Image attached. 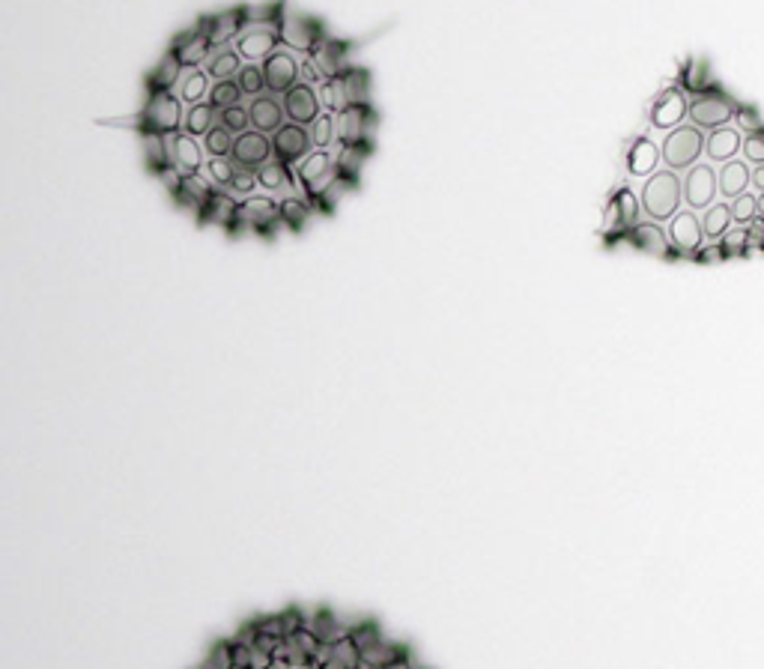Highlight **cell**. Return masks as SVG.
I'll use <instances>...</instances> for the list:
<instances>
[{
  "instance_id": "6da1fadb",
  "label": "cell",
  "mask_w": 764,
  "mask_h": 669,
  "mask_svg": "<svg viewBox=\"0 0 764 669\" xmlns=\"http://www.w3.org/2000/svg\"><path fill=\"white\" fill-rule=\"evenodd\" d=\"M675 84L684 87L687 99H690V123L699 126L702 132H714L723 129L729 123L738 120V114L744 111V99H738L711 69V63L705 57H684L678 72H675Z\"/></svg>"
},
{
  "instance_id": "7a4b0ae2",
  "label": "cell",
  "mask_w": 764,
  "mask_h": 669,
  "mask_svg": "<svg viewBox=\"0 0 764 669\" xmlns=\"http://www.w3.org/2000/svg\"><path fill=\"white\" fill-rule=\"evenodd\" d=\"M183 102L177 93H156V96H147V102L141 105V111L135 114H126V117H102L96 120V126H105V129H129V132H138L141 138L144 135H174L183 129Z\"/></svg>"
},
{
  "instance_id": "3957f363",
  "label": "cell",
  "mask_w": 764,
  "mask_h": 669,
  "mask_svg": "<svg viewBox=\"0 0 764 669\" xmlns=\"http://www.w3.org/2000/svg\"><path fill=\"white\" fill-rule=\"evenodd\" d=\"M639 204H642V216L648 222H672L684 210V180H681V174L669 171V168L654 171L645 180V186L639 189Z\"/></svg>"
},
{
  "instance_id": "277c9868",
  "label": "cell",
  "mask_w": 764,
  "mask_h": 669,
  "mask_svg": "<svg viewBox=\"0 0 764 669\" xmlns=\"http://www.w3.org/2000/svg\"><path fill=\"white\" fill-rule=\"evenodd\" d=\"M642 219H645V216H642L639 195H636L627 183L615 186L612 195H609V201H606V207H603V227H600L603 245H606V248L621 245L624 233H627L633 224L642 222Z\"/></svg>"
},
{
  "instance_id": "5b68a950",
  "label": "cell",
  "mask_w": 764,
  "mask_h": 669,
  "mask_svg": "<svg viewBox=\"0 0 764 669\" xmlns=\"http://www.w3.org/2000/svg\"><path fill=\"white\" fill-rule=\"evenodd\" d=\"M705 141L708 132H702L699 126H693L690 120L672 132H666V138L660 141V153H663V165L669 171L684 174L687 168L699 165V159L705 156Z\"/></svg>"
},
{
  "instance_id": "8992f818",
  "label": "cell",
  "mask_w": 764,
  "mask_h": 669,
  "mask_svg": "<svg viewBox=\"0 0 764 669\" xmlns=\"http://www.w3.org/2000/svg\"><path fill=\"white\" fill-rule=\"evenodd\" d=\"M380 111L365 102V105H350L338 114V144L344 147H365L377 150V129H380Z\"/></svg>"
},
{
  "instance_id": "52a82bcc",
  "label": "cell",
  "mask_w": 764,
  "mask_h": 669,
  "mask_svg": "<svg viewBox=\"0 0 764 669\" xmlns=\"http://www.w3.org/2000/svg\"><path fill=\"white\" fill-rule=\"evenodd\" d=\"M684 180V210L702 216L708 213L714 204H720V180H717V168L711 162H699L693 168H687L681 174ZM729 204V201H726Z\"/></svg>"
},
{
  "instance_id": "ba28073f",
  "label": "cell",
  "mask_w": 764,
  "mask_h": 669,
  "mask_svg": "<svg viewBox=\"0 0 764 669\" xmlns=\"http://www.w3.org/2000/svg\"><path fill=\"white\" fill-rule=\"evenodd\" d=\"M281 45H287V48H296V51H302V54H308L311 57V51L329 36V30H326V21L323 18H317V15H311V12H302V9H296V6H287V12H284V24H281Z\"/></svg>"
},
{
  "instance_id": "9c48e42d",
  "label": "cell",
  "mask_w": 764,
  "mask_h": 669,
  "mask_svg": "<svg viewBox=\"0 0 764 669\" xmlns=\"http://www.w3.org/2000/svg\"><path fill=\"white\" fill-rule=\"evenodd\" d=\"M380 33H371V36H365V39H344V36H326L314 51H311V63L320 69V75L323 78H335V75H341L347 66H353L350 63V57L362 48V45H368L371 39H377Z\"/></svg>"
},
{
  "instance_id": "30bf717a",
  "label": "cell",
  "mask_w": 764,
  "mask_h": 669,
  "mask_svg": "<svg viewBox=\"0 0 764 669\" xmlns=\"http://www.w3.org/2000/svg\"><path fill=\"white\" fill-rule=\"evenodd\" d=\"M687 117H690V99H687L684 87L675 81L666 84L648 108V126L657 132H672V129L684 126Z\"/></svg>"
},
{
  "instance_id": "8fae6325",
  "label": "cell",
  "mask_w": 764,
  "mask_h": 669,
  "mask_svg": "<svg viewBox=\"0 0 764 669\" xmlns=\"http://www.w3.org/2000/svg\"><path fill=\"white\" fill-rule=\"evenodd\" d=\"M197 24H200V30L209 36V42L215 48L230 45V42H236L248 30V24H245V3L230 6V9H218V12H209V15H200Z\"/></svg>"
},
{
  "instance_id": "7c38bea8",
  "label": "cell",
  "mask_w": 764,
  "mask_h": 669,
  "mask_svg": "<svg viewBox=\"0 0 764 669\" xmlns=\"http://www.w3.org/2000/svg\"><path fill=\"white\" fill-rule=\"evenodd\" d=\"M281 222V210L272 198H260V195H248L245 201H239V227L254 230L257 236L272 239Z\"/></svg>"
},
{
  "instance_id": "4fadbf2b",
  "label": "cell",
  "mask_w": 764,
  "mask_h": 669,
  "mask_svg": "<svg viewBox=\"0 0 764 669\" xmlns=\"http://www.w3.org/2000/svg\"><path fill=\"white\" fill-rule=\"evenodd\" d=\"M660 162H663V153H660V144L651 141L648 132H639L627 141L624 147V171L630 177H639V180H648L654 171H660Z\"/></svg>"
},
{
  "instance_id": "5bb4252c",
  "label": "cell",
  "mask_w": 764,
  "mask_h": 669,
  "mask_svg": "<svg viewBox=\"0 0 764 669\" xmlns=\"http://www.w3.org/2000/svg\"><path fill=\"white\" fill-rule=\"evenodd\" d=\"M335 174H338V162H335L326 150H317V153H308V156L299 162L296 180H299V186L305 189L308 201H314V198L335 180Z\"/></svg>"
},
{
  "instance_id": "9a60e30c",
  "label": "cell",
  "mask_w": 764,
  "mask_h": 669,
  "mask_svg": "<svg viewBox=\"0 0 764 669\" xmlns=\"http://www.w3.org/2000/svg\"><path fill=\"white\" fill-rule=\"evenodd\" d=\"M242 640H248L254 646L257 655H272L281 643H287V634H284V622H281V613H269V616H257L251 619L242 631H239Z\"/></svg>"
},
{
  "instance_id": "2e32d148",
  "label": "cell",
  "mask_w": 764,
  "mask_h": 669,
  "mask_svg": "<svg viewBox=\"0 0 764 669\" xmlns=\"http://www.w3.org/2000/svg\"><path fill=\"white\" fill-rule=\"evenodd\" d=\"M168 51H171V54L183 63V69L189 72V69H197L200 63H206V60L212 57L215 45H212L209 36L200 30V24L194 21L189 30H183V33L174 36V42L168 45Z\"/></svg>"
},
{
  "instance_id": "e0dca14e",
  "label": "cell",
  "mask_w": 764,
  "mask_h": 669,
  "mask_svg": "<svg viewBox=\"0 0 764 669\" xmlns=\"http://www.w3.org/2000/svg\"><path fill=\"white\" fill-rule=\"evenodd\" d=\"M197 224H215V227H224L230 239H239L242 236V227H239V201L227 192H212L206 207L200 210L197 216Z\"/></svg>"
},
{
  "instance_id": "ac0fdd59",
  "label": "cell",
  "mask_w": 764,
  "mask_h": 669,
  "mask_svg": "<svg viewBox=\"0 0 764 669\" xmlns=\"http://www.w3.org/2000/svg\"><path fill=\"white\" fill-rule=\"evenodd\" d=\"M621 245H630V248H636V251H642V254H651V257H657V260H666V263H669V254H672L666 227L657 222H648V219L633 224V227L624 233Z\"/></svg>"
},
{
  "instance_id": "d6986e66",
  "label": "cell",
  "mask_w": 764,
  "mask_h": 669,
  "mask_svg": "<svg viewBox=\"0 0 764 669\" xmlns=\"http://www.w3.org/2000/svg\"><path fill=\"white\" fill-rule=\"evenodd\" d=\"M263 78H266V90L287 93L299 84L302 63H296V57L290 51H275L272 57L263 60Z\"/></svg>"
},
{
  "instance_id": "ffe728a7",
  "label": "cell",
  "mask_w": 764,
  "mask_h": 669,
  "mask_svg": "<svg viewBox=\"0 0 764 669\" xmlns=\"http://www.w3.org/2000/svg\"><path fill=\"white\" fill-rule=\"evenodd\" d=\"M741 147H744V129H741V120L723 126V129H714L708 132V141H705V159L711 165H726L732 159L741 156Z\"/></svg>"
},
{
  "instance_id": "44dd1931",
  "label": "cell",
  "mask_w": 764,
  "mask_h": 669,
  "mask_svg": "<svg viewBox=\"0 0 764 669\" xmlns=\"http://www.w3.org/2000/svg\"><path fill=\"white\" fill-rule=\"evenodd\" d=\"M311 135L305 132V126L299 123H290V126H281L275 135H272V156L284 165H293V162H302L308 153H311Z\"/></svg>"
},
{
  "instance_id": "7402d4cb",
  "label": "cell",
  "mask_w": 764,
  "mask_h": 669,
  "mask_svg": "<svg viewBox=\"0 0 764 669\" xmlns=\"http://www.w3.org/2000/svg\"><path fill=\"white\" fill-rule=\"evenodd\" d=\"M269 156H272V141H269L263 132L248 129L245 135L236 138L233 153H230V162H233L236 168H251V171H257V168H263V165L269 162Z\"/></svg>"
},
{
  "instance_id": "603a6c76",
  "label": "cell",
  "mask_w": 764,
  "mask_h": 669,
  "mask_svg": "<svg viewBox=\"0 0 764 669\" xmlns=\"http://www.w3.org/2000/svg\"><path fill=\"white\" fill-rule=\"evenodd\" d=\"M717 180H720V198L735 204L741 195L753 192V165L744 156H738L717 168Z\"/></svg>"
},
{
  "instance_id": "cb8c5ba5",
  "label": "cell",
  "mask_w": 764,
  "mask_h": 669,
  "mask_svg": "<svg viewBox=\"0 0 764 669\" xmlns=\"http://www.w3.org/2000/svg\"><path fill=\"white\" fill-rule=\"evenodd\" d=\"M359 189H362V174H350V171H341V168H338L335 180H332L314 201H308V204H311L314 213H320V216H335L338 204H341L347 195L359 192Z\"/></svg>"
},
{
  "instance_id": "d4e9b609",
  "label": "cell",
  "mask_w": 764,
  "mask_h": 669,
  "mask_svg": "<svg viewBox=\"0 0 764 669\" xmlns=\"http://www.w3.org/2000/svg\"><path fill=\"white\" fill-rule=\"evenodd\" d=\"M320 93L311 84H296L293 90L284 93V111L293 123L299 126H314V120L320 117Z\"/></svg>"
},
{
  "instance_id": "484cf974",
  "label": "cell",
  "mask_w": 764,
  "mask_h": 669,
  "mask_svg": "<svg viewBox=\"0 0 764 669\" xmlns=\"http://www.w3.org/2000/svg\"><path fill=\"white\" fill-rule=\"evenodd\" d=\"M168 150H171V159H174L177 171L191 174V177H200L203 153H200V144L194 141V135H189L186 129H180V132L168 135Z\"/></svg>"
},
{
  "instance_id": "4316f807",
  "label": "cell",
  "mask_w": 764,
  "mask_h": 669,
  "mask_svg": "<svg viewBox=\"0 0 764 669\" xmlns=\"http://www.w3.org/2000/svg\"><path fill=\"white\" fill-rule=\"evenodd\" d=\"M183 63L171 54V51H165L162 54V60L144 75V93L147 96H156V93H168L171 87H177L180 81H183Z\"/></svg>"
},
{
  "instance_id": "83f0119b",
  "label": "cell",
  "mask_w": 764,
  "mask_h": 669,
  "mask_svg": "<svg viewBox=\"0 0 764 669\" xmlns=\"http://www.w3.org/2000/svg\"><path fill=\"white\" fill-rule=\"evenodd\" d=\"M278 48H281L278 30L254 27V30H245V33L236 39V51H239L242 57H248V60H266V57H272Z\"/></svg>"
},
{
  "instance_id": "f1b7e54d",
  "label": "cell",
  "mask_w": 764,
  "mask_h": 669,
  "mask_svg": "<svg viewBox=\"0 0 764 669\" xmlns=\"http://www.w3.org/2000/svg\"><path fill=\"white\" fill-rule=\"evenodd\" d=\"M338 84H341V93H344V102L347 108L350 105H365L371 102V84H374V75L368 66H347L341 75H335Z\"/></svg>"
},
{
  "instance_id": "f546056e",
  "label": "cell",
  "mask_w": 764,
  "mask_h": 669,
  "mask_svg": "<svg viewBox=\"0 0 764 669\" xmlns=\"http://www.w3.org/2000/svg\"><path fill=\"white\" fill-rule=\"evenodd\" d=\"M248 117H251V129H257L263 135H275L284 126V102H278L272 96H257L248 105Z\"/></svg>"
},
{
  "instance_id": "4dcf8cb0",
  "label": "cell",
  "mask_w": 764,
  "mask_h": 669,
  "mask_svg": "<svg viewBox=\"0 0 764 669\" xmlns=\"http://www.w3.org/2000/svg\"><path fill=\"white\" fill-rule=\"evenodd\" d=\"M212 192H215V189L206 186L200 177L183 174V180L177 183V189L171 192V198H174V204H177L180 210H186L191 216H200V210L206 207V201H209Z\"/></svg>"
},
{
  "instance_id": "1f68e13d",
  "label": "cell",
  "mask_w": 764,
  "mask_h": 669,
  "mask_svg": "<svg viewBox=\"0 0 764 669\" xmlns=\"http://www.w3.org/2000/svg\"><path fill=\"white\" fill-rule=\"evenodd\" d=\"M409 658V646L403 643H394V640H377L374 646H368L362 652V667L365 669H391L394 664L406 661Z\"/></svg>"
},
{
  "instance_id": "d6a6232c",
  "label": "cell",
  "mask_w": 764,
  "mask_h": 669,
  "mask_svg": "<svg viewBox=\"0 0 764 669\" xmlns=\"http://www.w3.org/2000/svg\"><path fill=\"white\" fill-rule=\"evenodd\" d=\"M141 141H144V168L153 177L177 168L174 159H171V150H168V135H144Z\"/></svg>"
},
{
  "instance_id": "836d02e7",
  "label": "cell",
  "mask_w": 764,
  "mask_h": 669,
  "mask_svg": "<svg viewBox=\"0 0 764 669\" xmlns=\"http://www.w3.org/2000/svg\"><path fill=\"white\" fill-rule=\"evenodd\" d=\"M239 51L236 48H230V45H221V48H215L212 51V57L206 60V72H209V78H215V81H227V78H233L242 66H239Z\"/></svg>"
},
{
  "instance_id": "e575fe53",
  "label": "cell",
  "mask_w": 764,
  "mask_h": 669,
  "mask_svg": "<svg viewBox=\"0 0 764 669\" xmlns=\"http://www.w3.org/2000/svg\"><path fill=\"white\" fill-rule=\"evenodd\" d=\"M257 186H263L266 192H278V189H293L296 177L290 174V165L272 159L263 168H257Z\"/></svg>"
},
{
  "instance_id": "d590c367",
  "label": "cell",
  "mask_w": 764,
  "mask_h": 669,
  "mask_svg": "<svg viewBox=\"0 0 764 669\" xmlns=\"http://www.w3.org/2000/svg\"><path fill=\"white\" fill-rule=\"evenodd\" d=\"M287 643H290V646L302 655L305 667H311V664H314V661L326 652V640H323V637H320L311 625H305V628H302L299 634H293Z\"/></svg>"
},
{
  "instance_id": "8d00e7d4",
  "label": "cell",
  "mask_w": 764,
  "mask_h": 669,
  "mask_svg": "<svg viewBox=\"0 0 764 669\" xmlns=\"http://www.w3.org/2000/svg\"><path fill=\"white\" fill-rule=\"evenodd\" d=\"M278 210H281V222L287 224L293 233L305 230V224L311 222V213H314V207L302 198H284L278 204Z\"/></svg>"
},
{
  "instance_id": "74e56055",
  "label": "cell",
  "mask_w": 764,
  "mask_h": 669,
  "mask_svg": "<svg viewBox=\"0 0 764 669\" xmlns=\"http://www.w3.org/2000/svg\"><path fill=\"white\" fill-rule=\"evenodd\" d=\"M177 96L189 105H197L203 96H209V72L203 69H191L183 75V81L177 84Z\"/></svg>"
},
{
  "instance_id": "f35d334b",
  "label": "cell",
  "mask_w": 764,
  "mask_h": 669,
  "mask_svg": "<svg viewBox=\"0 0 764 669\" xmlns=\"http://www.w3.org/2000/svg\"><path fill=\"white\" fill-rule=\"evenodd\" d=\"M329 652H332L341 664H347L350 669H362V646L353 640L350 628H347V634H341L338 640H332V643H329Z\"/></svg>"
},
{
  "instance_id": "ab89813d",
  "label": "cell",
  "mask_w": 764,
  "mask_h": 669,
  "mask_svg": "<svg viewBox=\"0 0 764 669\" xmlns=\"http://www.w3.org/2000/svg\"><path fill=\"white\" fill-rule=\"evenodd\" d=\"M215 117V108L209 105V102H197V105H189V111H186V120H183V129L189 132V135H206L209 129H212V120Z\"/></svg>"
},
{
  "instance_id": "60d3db41",
  "label": "cell",
  "mask_w": 764,
  "mask_h": 669,
  "mask_svg": "<svg viewBox=\"0 0 764 669\" xmlns=\"http://www.w3.org/2000/svg\"><path fill=\"white\" fill-rule=\"evenodd\" d=\"M233 144H236V138H233V132H227L224 126H212V129L203 135V147H206L209 159H227V156L233 153Z\"/></svg>"
},
{
  "instance_id": "b9f144b4",
  "label": "cell",
  "mask_w": 764,
  "mask_h": 669,
  "mask_svg": "<svg viewBox=\"0 0 764 669\" xmlns=\"http://www.w3.org/2000/svg\"><path fill=\"white\" fill-rule=\"evenodd\" d=\"M311 628L326 640V646H329L332 640H338L341 634H347V628L341 625V619H338L332 610H326V607H320V610L311 613Z\"/></svg>"
},
{
  "instance_id": "7bdbcfd3",
  "label": "cell",
  "mask_w": 764,
  "mask_h": 669,
  "mask_svg": "<svg viewBox=\"0 0 764 669\" xmlns=\"http://www.w3.org/2000/svg\"><path fill=\"white\" fill-rule=\"evenodd\" d=\"M239 96H242V87H239V81H233V78H227V81H215V87L209 90V105L215 108V111H224V108H233V105H239Z\"/></svg>"
},
{
  "instance_id": "ee69618b",
  "label": "cell",
  "mask_w": 764,
  "mask_h": 669,
  "mask_svg": "<svg viewBox=\"0 0 764 669\" xmlns=\"http://www.w3.org/2000/svg\"><path fill=\"white\" fill-rule=\"evenodd\" d=\"M311 141H314V147H320V150L332 147V144L338 141V120H335L332 114H320V117L314 120V126H311Z\"/></svg>"
},
{
  "instance_id": "f6af8a7d",
  "label": "cell",
  "mask_w": 764,
  "mask_h": 669,
  "mask_svg": "<svg viewBox=\"0 0 764 669\" xmlns=\"http://www.w3.org/2000/svg\"><path fill=\"white\" fill-rule=\"evenodd\" d=\"M221 117V126L227 129V132H233L236 138L239 135H245L248 132V126H251V117H248V108H242V105H233V108H224V111H218Z\"/></svg>"
},
{
  "instance_id": "bcb514c9",
  "label": "cell",
  "mask_w": 764,
  "mask_h": 669,
  "mask_svg": "<svg viewBox=\"0 0 764 669\" xmlns=\"http://www.w3.org/2000/svg\"><path fill=\"white\" fill-rule=\"evenodd\" d=\"M206 174L215 186L221 189H233V180H236V165L230 159H209L206 162Z\"/></svg>"
},
{
  "instance_id": "7dc6e473",
  "label": "cell",
  "mask_w": 764,
  "mask_h": 669,
  "mask_svg": "<svg viewBox=\"0 0 764 669\" xmlns=\"http://www.w3.org/2000/svg\"><path fill=\"white\" fill-rule=\"evenodd\" d=\"M239 87H242V93H245V96H257V93H263V87H266L263 66H254V63L242 66V69H239Z\"/></svg>"
},
{
  "instance_id": "c3c4849f",
  "label": "cell",
  "mask_w": 764,
  "mask_h": 669,
  "mask_svg": "<svg viewBox=\"0 0 764 669\" xmlns=\"http://www.w3.org/2000/svg\"><path fill=\"white\" fill-rule=\"evenodd\" d=\"M320 102L329 108V111H344L347 108V102H344V93H341V84H338V78H323L320 81Z\"/></svg>"
},
{
  "instance_id": "681fc988",
  "label": "cell",
  "mask_w": 764,
  "mask_h": 669,
  "mask_svg": "<svg viewBox=\"0 0 764 669\" xmlns=\"http://www.w3.org/2000/svg\"><path fill=\"white\" fill-rule=\"evenodd\" d=\"M200 669H233V658H230V640H215L206 652V661Z\"/></svg>"
},
{
  "instance_id": "f907efd6",
  "label": "cell",
  "mask_w": 764,
  "mask_h": 669,
  "mask_svg": "<svg viewBox=\"0 0 764 669\" xmlns=\"http://www.w3.org/2000/svg\"><path fill=\"white\" fill-rule=\"evenodd\" d=\"M350 634H353V640L362 646V652L368 649V646H374L377 640H382V631L377 622H371V619H365V622H356L353 628H350Z\"/></svg>"
},
{
  "instance_id": "816d5d0a",
  "label": "cell",
  "mask_w": 764,
  "mask_h": 669,
  "mask_svg": "<svg viewBox=\"0 0 764 669\" xmlns=\"http://www.w3.org/2000/svg\"><path fill=\"white\" fill-rule=\"evenodd\" d=\"M272 667L275 669H299L305 667L302 655L290 646V643H281L275 652H272Z\"/></svg>"
},
{
  "instance_id": "f5cc1de1",
  "label": "cell",
  "mask_w": 764,
  "mask_h": 669,
  "mask_svg": "<svg viewBox=\"0 0 764 669\" xmlns=\"http://www.w3.org/2000/svg\"><path fill=\"white\" fill-rule=\"evenodd\" d=\"M254 186H257V171H251V168H236V180H233V189H230V192L248 195V192H254Z\"/></svg>"
},
{
  "instance_id": "db71d44e",
  "label": "cell",
  "mask_w": 764,
  "mask_h": 669,
  "mask_svg": "<svg viewBox=\"0 0 764 669\" xmlns=\"http://www.w3.org/2000/svg\"><path fill=\"white\" fill-rule=\"evenodd\" d=\"M308 669H350V667H347V664H341V661L329 652V646H326V652H323V655H320V658H317V661H314Z\"/></svg>"
},
{
  "instance_id": "11a10c76",
  "label": "cell",
  "mask_w": 764,
  "mask_h": 669,
  "mask_svg": "<svg viewBox=\"0 0 764 669\" xmlns=\"http://www.w3.org/2000/svg\"><path fill=\"white\" fill-rule=\"evenodd\" d=\"M391 669H418L415 664H412V658H406V661H400V664H394Z\"/></svg>"
},
{
  "instance_id": "9f6ffc18",
  "label": "cell",
  "mask_w": 764,
  "mask_h": 669,
  "mask_svg": "<svg viewBox=\"0 0 764 669\" xmlns=\"http://www.w3.org/2000/svg\"><path fill=\"white\" fill-rule=\"evenodd\" d=\"M362 669H365V667H362Z\"/></svg>"
}]
</instances>
